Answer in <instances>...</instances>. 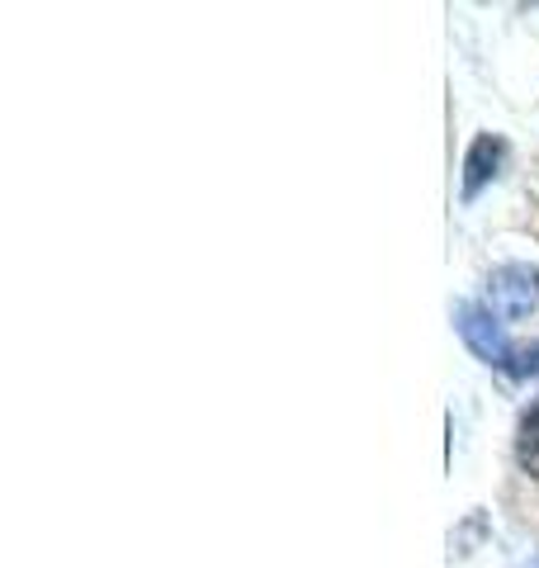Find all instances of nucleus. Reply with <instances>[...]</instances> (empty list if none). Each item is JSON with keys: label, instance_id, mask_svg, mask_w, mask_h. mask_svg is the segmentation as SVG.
Returning a JSON list of instances; mask_svg holds the SVG:
<instances>
[{"label": "nucleus", "instance_id": "nucleus-3", "mask_svg": "<svg viewBox=\"0 0 539 568\" xmlns=\"http://www.w3.org/2000/svg\"><path fill=\"white\" fill-rule=\"evenodd\" d=\"M497 162H501V142L497 138H478L469 148V162H464V194H469V200L492 181Z\"/></svg>", "mask_w": 539, "mask_h": 568}, {"label": "nucleus", "instance_id": "nucleus-2", "mask_svg": "<svg viewBox=\"0 0 539 568\" xmlns=\"http://www.w3.org/2000/svg\"><path fill=\"white\" fill-rule=\"evenodd\" d=\"M455 323H459V336H464V342H469L488 365H501V369L511 365V346H507V336H501V327L492 323V308L459 304Z\"/></svg>", "mask_w": 539, "mask_h": 568}, {"label": "nucleus", "instance_id": "nucleus-4", "mask_svg": "<svg viewBox=\"0 0 539 568\" xmlns=\"http://www.w3.org/2000/svg\"><path fill=\"white\" fill-rule=\"evenodd\" d=\"M516 459H520V469L539 478V407H535V413H526V422H520Z\"/></svg>", "mask_w": 539, "mask_h": 568}, {"label": "nucleus", "instance_id": "nucleus-5", "mask_svg": "<svg viewBox=\"0 0 539 568\" xmlns=\"http://www.w3.org/2000/svg\"><path fill=\"white\" fill-rule=\"evenodd\" d=\"M511 375H539V346H526V351H511Z\"/></svg>", "mask_w": 539, "mask_h": 568}, {"label": "nucleus", "instance_id": "nucleus-1", "mask_svg": "<svg viewBox=\"0 0 539 568\" xmlns=\"http://www.w3.org/2000/svg\"><path fill=\"white\" fill-rule=\"evenodd\" d=\"M539 304V271L535 265H501L488 280V308L497 317H526Z\"/></svg>", "mask_w": 539, "mask_h": 568}]
</instances>
